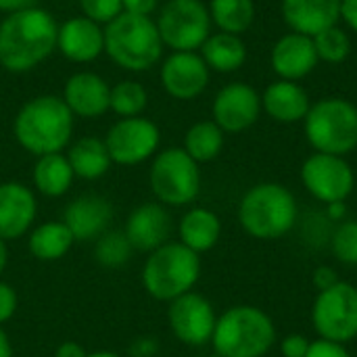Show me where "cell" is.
Returning a JSON list of instances; mask_svg holds the SVG:
<instances>
[{
  "label": "cell",
  "instance_id": "1",
  "mask_svg": "<svg viewBox=\"0 0 357 357\" xmlns=\"http://www.w3.org/2000/svg\"><path fill=\"white\" fill-rule=\"evenodd\" d=\"M59 25L40 8L8 13L0 21V65L10 73H25L44 63L56 48Z\"/></svg>",
  "mask_w": 357,
  "mask_h": 357
},
{
  "label": "cell",
  "instance_id": "2",
  "mask_svg": "<svg viewBox=\"0 0 357 357\" xmlns=\"http://www.w3.org/2000/svg\"><path fill=\"white\" fill-rule=\"evenodd\" d=\"M13 132L21 149L36 157L63 153L73 134V113L61 96L42 94L19 109Z\"/></svg>",
  "mask_w": 357,
  "mask_h": 357
},
{
  "label": "cell",
  "instance_id": "3",
  "mask_svg": "<svg viewBox=\"0 0 357 357\" xmlns=\"http://www.w3.org/2000/svg\"><path fill=\"white\" fill-rule=\"evenodd\" d=\"M238 224L257 241L287 236L297 224V201L293 192L276 182H264L245 192L238 205Z\"/></svg>",
  "mask_w": 357,
  "mask_h": 357
},
{
  "label": "cell",
  "instance_id": "4",
  "mask_svg": "<svg viewBox=\"0 0 357 357\" xmlns=\"http://www.w3.org/2000/svg\"><path fill=\"white\" fill-rule=\"evenodd\" d=\"M102 29L105 52L121 69L146 71L159 63L163 54V40L151 17L119 13Z\"/></svg>",
  "mask_w": 357,
  "mask_h": 357
},
{
  "label": "cell",
  "instance_id": "5",
  "mask_svg": "<svg viewBox=\"0 0 357 357\" xmlns=\"http://www.w3.org/2000/svg\"><path fill=\"white\" fill-rule=\"evenodd\" d=\"M276 343L272 318L255 305H234L218 316L211 345L222 357H264Z\"/></svg>",
  "mask_w": 357,
  "mask_h": 357
},
{
  "label": "cell",
  "instance_id": "6",
  "mask_svg": "<svg viewBox=\"0 0 357 357\" xmlns=\"http://www.w3.org/2000/svg\"><path fill=\"white\" fill-rule=\"evenodd\" d=\"M142 287L157 301H174L195 289L201 278V255L178 243L151 251L142 266Z\"/></svg>",
  "mask_w": 357,
  "mask_h": 357
},
{
  "label": "cell",
  "instance_id": "7",
  "mask_svg": "<svg viewBox=\"0 0 357 357\" xmlns=\"http://www.w3.org/2000/svg\"><path fill=\"white\" fill-rule=\"evenodd\" d=\"M305 136L316 153L339 155L357 149V107L345 98H324L305 115Z\"/></svg>",
  "mask_w": 357,
  "mask_h": 357
},
{
  "label": "cell",
  "instance_id": "8",
  "mask_svg": "<svg viewBox=\"0 0 357 357\" xmlns=\"http://www.w3.org/2000/svg\"><path fill=\"white\" fill-rule=\"evenodd\" d=\"M149 184L161 205H190L201 192L199 163L184 149H165L153 159Z\"/></svg>",
  "mask_w": 357,
  "mask_h": 357
},
{
  "label": "cell",
  "instance_id": "9",
  "mask_svg": "<svg viewBox=\"0 0 357 357\" xmlns=\"http://www.w3.org/2000/svg\"><path fill=\"white\" fill-rule=\"evenodd\" d=\"M155 23L174 52H195L211 36V15L201 0H167Z\"/></svg>",
  "mask_w": 357,
  "mask_h": 357
},
{
  "label": "cell",
  "instance_id": "10",
  "mask_svg": "<svg viewBox=\"0 0 357 357\" xmlns=\"http://www.w3.org/2000/svg\"><path fill=\"white\" fill-rule=\"evenodd\" d=\"M312 324L320 339L347 345L357 339V287L341 280L320 291L312 305Z\"/></svg>",
  "mask_w": 357,
  "mask_h": 357
},
{
  "label": "cell",
  "instance_id": "11",
  "mask_svg": "<svg viewBox=\"0 0 357 357\" xmlns=\"http://www.w3.org/2000/svg\"><path fill=\"white\" fill-rule=\"evenodd\" d=\"M301 182L314 199L335 205L349 199L356 188V174L343 157L314 153L301 165Z\"/></svg>",
  "mask_w": 357,
  "mask_h": 357
},
{
  "label": "cell",
  "instance_id": "12",
  "mask_svg": "<svg viewBox=\"0 0 357 357\" xmlns=\"http://www.w3.org/2000/svg\"><path fill=\"white\" fill-rule=\"evenodd\" d=\"M161 142L159 128L146 117H123L105 136L109 157L117 165H138L151 159Z\"/></svg>",
  "mask_w": 357,
  "mask_h": 357
},
{
  "label": "cell",
  "instance_id": "13",
  "mask_svg": "<svg viewBox=\"0 0 357 357\" xmlns=\"http://www.w3.org/2000/svg\"><path fill=\"white\" fill-rule=\"evenodd\" d=\"M215 310L207 297L201 293H186L174 301H169L167 307V324L174 333V337L190 347H203L211 343L213 331H215Z\"/></svg>",
  "mask_w": 357,
  "mask_h": 357
},
{
  "label": "cell",
  "instance_id": "14",
  "mask_svg": "<svg viewBox=\"0 0 357 357\" xmlns=\"http://www.w3.org/2000/svg\"><path fill=\"white\" fill-rule=\"evenodd\" d=\"M261 111L259 94L243 82L224 86L213 100V121L230 134L249 130Z\"/></svg>",
  "mask_w": 357,
  "mask_h": 357
},
{
  "label": "cell",
  "instance_id": "15",
  "mask_svg": "<svg viewBox=\"0 0 357 357\" xmlns=\"http://www.w3.org/2000/svg\"><path fill=\"white\" fill-rule=\"evenodd\" d=\"M161 84L178 100L197 98L209 84V67L197 52H174L161 65Z\"/></svg>",
  "mask_w": 357,
  "mask_h": 357
},
{
  "label": "cell",
  "instance_id": "16",
  "mask_svg": "<svg viewBox=\"0 0 357 357\" xmlns=\"http://www.w3.org/2000/svg\"><path fill=\"white\" fill-rule=\"evenodd\" d=\"M113 205L100 195H82L63 211V224L73 234L75 243H94L111 230Z\"/></svg>",
  "mask_w": 357,
  "mask_h": 357
},
{
  "label": "cell",
  "instance_id": "17",
  "mask_svg": "<svg viewBox=\"0 0 357 357\" xmlns=\"http://www.w3.org/2000/svg\"><path fill=\"white\" fill-rule=\"evenodd\" d=\"M38 215L33 190L21 182L0 184V238L15 241L27 234Z\"/></svg>",
  "mask_w": 357,
  "mask_h": 357
},
{
  "label": "cell",
  "instance_id": "18",
  "mask_svg": "<svg viewBox=\"0 0 357 357\" xmlns=\"http://www.w3.org/2000/svg\"><path fill=\"white\" fill-rule=\"evenodd\" d=\"M172 215L161 203H142L126 220V236L134 251L151 253L161 245L169 243Z\"/></svg>",
  "mask_w": 357,
  "mask_h": 357
},
{
  "label": "cell",
  "instance_id": "19",
  "mask_svg": "<svg viewBox=\"0 0 357 357\" xmlns=\"http://www.w3.org/2000/svg\"><path fill=\"white\" fill-rule=\"evenodd\" d=\"M56 48L73 63H90L105 52V29L88 17H73L59 25Z\"/></svg>",
  "mask_w": 357,
  "mask_h": 357
},
{
  "label": "cell",
  "instance_id": "20",
  "mask_svg": "<svg viewBox=\"0 0 357 357\" xmlns=\"http://www.w3.org/2000/svg\"><path fill=\"white\" fill-rule=\"evenodd\" d=\"M111 86L92 71L75 73L67 79L63 90V100L73 113V117L94 119L109 111Z\"/></svg>",
  "mask_w": 357,
  "mask_h": 357
},
{
  "label": "cell",
  "instance_id": "21",
  "mask_svg": "<svg viewBox=\"0 0 357 357\" xmlns=\"http://www.w3.org/2000/svg\"><path fill=\"white\" fill-rule=\"evenodd\" d=\"M318 61L314 38L297 31L282 36L272 48V67L282 79L289 82H297L312 73Z\"/></svg>",
  "mask_w": 357,
  "mask_h": 357
},
{
  "label": "cell",
  "instance_id": "22",
  "mask_svg": "<svg viewBox=\"0 0 357 357\" xmlns=\"http://www.w3.org/2000/svg\"><path fill=\"white\" fill-rule=\"evenodd\" d=\"M282 17L293 31L314 38L339 23L341 0H282Z\"/></svg>",
  "mask_w": 357,
  "mask_h": 357
},
{
  "label": "cell",
  "instance_id": "23",
  "mask_svg": "<svg viewBox=\"0 0 357 357\" xmlns=\"http://www.w3.org/2000/svg\"><path fill=\"white\" fill-rule=\"evenodd\" d=\"M310 107L312 105L307 92L297 82H289V79L270 84L261 96V109H266V113L272 119L282 123L305 119Z\"/></svg>",
  "mask_w": 357,
  "mask_h": 357
},
{
  "label": "cell",
  "instance_id": "24",
  "mask_svg": "<svg viewBox=\"0 0 357 357\" xmlns=\"http://www.w3.org/2000/svg\"><path fill=\"white\" fill-rule=\"evenodd\" d=\"M178 236L184 247L201 255V253L211 251L218 245L222 236V222L211 209L192 207L180 218Z\"/></svg>",
  "mask_w": 357,
  "mask_h": 357
},
{
  "label": "cell",
  "instance_id": "25",
  "mask_svg": "<svg viewBox=\"0 0 357 357\" xmlns=\"http://www.w3.org/2000/svg\"><path fill=\"white\" fill-rule=\"evenodd\" d=\"M31 180H33V188L50 199H59L63 195H67V190L71 188L75 174L67 161V155L63 153H52V155H42L38 157V161L33 163L31 169Z\"/></svg>",
  "mask_w": 357,
  "mask_h": 357
},
{
  "label": "cell",
  "instance_id": "26",
  "mask_svg": "<svg viewBox=\"0 0 357 357\" xmlns=\"http://www.w3.org/2000/svg\"><path fill=\"white\" fill-rule=\"evenodd\" d=\"M67 161H69L75 178H82V180L102 178L113 163L105 140H100L96 136H84L75 144H71V149L67 153Z\"/></svg>",
  "mask_w": 357,
  "mask_h": 357
},
{
  "label": "cell",
  "instance_id": "27",
  "mask_svg": "<svg viewBox=\"0 0 357 357\" xmlns=\"http://www.w3.org/2000/svg\"><path fill=\"white\" fill-rule=\"evenodd\" d=\"M75 245L73 234L61 222H44L31 228L27 236V249L38 261H59Z\"/></svg>",
  "mask_w": 357,
  "mask_h": 357
},
{
  "label": "cell",
  "instance_id": "28",
  "mask_svg": "<svg viewBox=\"0 0 357 357\" xmlns=\"http://www.w3.org/2000/svg\"><path fill=\"white\" fill-rule=\"evenodd\" d=\"M201 56L209 69H215L220 73H232L243 67L247 59V48L238 36L218 31L205 40V44L201 46Z\"/></svg>",
  "mask_w": 357,
  "mask_h": 357
},
{
  "label": "cell",
  "instance_id": "29",
  "mask_svg": "<svg viewBox=\"0 0 357 357\" xmlns=\"http://www.w3.org/2000/svg\"><path fill=\"white\" fill-rule=\"evenodd\" d=\"M224 149V130L215 121H199L184 136V151L197 161H213Z\"/></svg>",
  "mask_w": 357,
  "mask_h": 357
},
{
  "label": "cell",
  "instance_id": "30",
  "mask_svg": "<svg viewBox=\"0 0 357 357\" xmlns=\"http://www.w3.org/2000/svg\"><path fill=\"white\" fill-rule=\"evenodd\" d=\"M209 15L222 31L238 36L251 27L255 4L253 0H211Z\"/></svg>",
  "mask_w": 357,
  "mask_h": 357
},
{
  "label": "cell",
  "instance_id": "31",
  "mask_svg": "<svg viewBox=\"0 0 357 357\" xmlns=\"http://www.w3.org/2000/svg\"><path fill=\"white\" fill-rule=\"evenodd\" d=\"M134 247L130 245L123 230H107L94 241V259L102 268H121L132 259Z\"/></svg>",
  "mask_w": 357,
  "mask_h": 357
},
{
  "label": "cell",
  "instance_id": "32",
  "mask_svg": "<svg viewBox=\"0 0 357 357\" xmlns=\"http://www.w3.org/2000/svg\"><path fill=\"white\" fill-rule=\"evenodd\" d=\"M146 90L142 84L126 79L119 82L111 88V96H109V109L113 113H117L121 119L123 117H138L144 107H146Z\"/></svg>",
  "mask_w": 357,
  "mask_h": 357
},
{
  "label": "cell",
  "instance_id": "33",
  "mask_svg": "<svg viewBox=\"0 0 357 357\" xmlns=\"http://www.w3.org/2000/svg\"><path fill=\"white\" fill-rule=\"evenodd\" d=\"M314 44H316V52H318V59L326 61V63H343L349 52H351V40L349 36L333 25L320 33L314 36Z\"/></svg>",
  "mask_w": 357,
  "mask_h": 357
},
{
  "label": "cell",
  "instance_id": "34",
  "mask_svg": "<svg viewBox=\"0 0 357 357\" xmlns=\"http://www.w3.org/2000/svg\"><path fill=\"white\" fill-rule=\"evenodd\" d=\"M333 255L345 264V266H357V220L341 222L331 238Z\"/></svg>",
  "mask_w": 357,
  "mask_h": 357
},
{
  "label": "cell",
  "instance_id": "35",
  "mask_svg": "<svg viewBox=\"0 0 357 357\" xmlns=\"http://www.w3.org/2000/svg\"><path fill=\"white\" fill-rule=\"evenodd\" d=\"M84 17L96 21L98 25L111 23L119 13H123L121 0H79Z\"/></svg>",
  "mask_w": 357,
  "mask_h": 357
},
{
  "label": "cell",
  "instance_id": "36",
  "mask_svg": "<svg viewBox=\"0 0 357 357\" xmlns=\"http://www.w3.org/2000/svg\"><path fill=\"white\" fill-rule=\"evenodd\" d=\"M17 307H19L17 291L8 282L0 280V326L6 324L17 314Z\"/></svg>",
  "mask_w": 357,
  "mask_h": 357
},
{
  "label": "cell",
  "instance_id": "37",
  "mask_svg": "<svg viewBox=\"0 0 357 357\" xmlns=\"http://www.w3.org/2000/svg\"><path fill=\"white\" fill-rule=\"evenodd\" d=\"M310 345L312 341L305 337V335H287L282 341H280V354L282 357H305L310 351Z\"/></svg>",
  "mask_w": 357,
  "mask_h": 357
},
{
  "label": "cell",
  "instance_id": "38",
  "mask_svg": "<svg viewBox=\"0 0 357 357\" xmlns=\"http://www.w3.org/2000/svg\"><path fill=\"white\" fill-rule=\"evenodd\" d=\"M305 357H351V354L341 343L326 341V339H318V341H312L310 351H307Z\"/></svg>",
  "mask_w": 357,
  "mask_h": 357
},
{
  "label": "cell",
  "instance_id": "39",
  "mask_svg": "<svg viewBox=\"0 0 357 357\" xmlns=\"http://www.w3.org/2000/svg\"><path fill=\"white\" fill-rule=\"evenodd\" d=\"M312 282H314V287H316V289H318V293H320V291H328V289H333V287H335V284H339L341 280H339V274H337V270H335V268H331V266H320V268H316V270H314Z\"/></svg>",
  "mask_w": 357,
  "mask_h": 357
},
{
  "label": "cell",
  "instance_id": "40",
  "mask_svg": "<svg viewBox=\"0 0 357 357\" xmlns=\"http://www.w3.org/2000/svg\"><path fill=\"white\" fill-rule=\"evenodd\" d=\"M159 351V343L153 337H142L136 339L130 347V356L132 357H155Z\"/></svg>",
  "mask_w": 357,
  "mask_h": 357
},
{
  "label": "cell",
  "instance_id": "41",
  "mask_svg": "<svg viewBox=\"0 0 357 357\" xmlns=\"http://www.w3.org/2000/svg\"><path fill=\"white\" fill-rule=\"evenodd\" d=\"M157 2L159 0H121V6H123V13L151 17V13L157 8Z\"/></svg>",
  "mask_w": 357,
  "mask_h": 357
},
{
  "label": "cell",
  "instance_id": "42",
  "mask_svg": "<svg viewBox=\"0 0 357 357\" xmlns=\"http://www.w3.org/2000/svg\"><path fill=\"white\" fill-rule=\"evenodd\" d=\"M88 356V351L79 345V343H75V341H63L59 347H56V351H54V357H86Z\"/></svg>",
  "mask_w": 357,
  "mask_h": 357
},
{
  "label": "cell",
  "instance_id": "43",
  "mask_svg": "<svg viewBox=\"0 0 357 357\" xmlns=\"http://www.w3.org/2000/svg\"><path fill=\"white\" fill-rule=\"evenodd\" d=\"M341 19L357 31V0H341Z\"/></svg>",
  "mask_w": 357,
  "mask_h": 357
},
{
  "label": "cell",
  "instance_id": "44",
  "mask_svg": "<svg viewBox=\"0 0 357 357\" xmlns=\"http://www.w3.org/2000/svg\"><path fill=\"white\" fill-rule=\"evenodd\" d=\"M40 0H0V10L2 13H15V10H23V8H31L38 6Z\"/></svg>",
  "mask_w": 357,
  "mask_h": 357
},
{
  "label": "cell",
  "instance_id": "45",
  "mask_svg": "<svg viewBox=\"0 0 357 357\" xmlns=\"http://www.w3.org/2000/svg\"><path fill=\"white\" fill-rule=\"evenodd\" d=\"M0 357H13V345H10V339H8V335L2 331V326H0Z\"/></svg>",
  "mask_w": 357,
  "mask_h": 357
},
{
  "label": "cell",
  "instance_id": "46",
  "mask_svg": "<svg viewBox=\"0 0 357 357\" xmlns=\"http://www.w3.org/2000/svg\"><path fill=\"white\" fill-rule=\"evenodd\" d=\"M6 264H8V247H6V241L0 238V274L6 270Z\"/></svg>",
  "mask_w": 357,
  "mask_h": 357
},
{
  "label": "cell",
  "instance_id": "47",
  "mask_svg": "<svg viewBox=\"0 0 357 357\" xmlns=\"http://www.w3.org/2000/svg\"><path fill=\"white\" fill-rule=\"evenodd\" d=\"M86 357H121L119 354H115V351H107V349H102V351H92V354H88Z\"/></svg>",
  "mask_w": 357,
  "mask_h": 357
},
{
  "label": "cell",
  "instance_id": "48",
  "mask_svg": "<svg viewBox=\"0 0 357 357\" xmlns=\"http://www.w3.org/2000/svg\"><path fill=\"white\" fill-rule=\"evenodd\" d=\"M211 357H222V356H218V354H215V356H211Z\"/></svg>",
  "mask_w": 357,
  "mask_h": 357
}]
</instances>
